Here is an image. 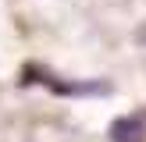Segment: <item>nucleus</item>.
<instances>
[{
    "mask_svg": "<svg viewBox=\"0 0 146 142\" xmlns=\"http://www.w3.org/2000/svg\"><path fill=\"white\" fill-rule=\"evenodd\" d=\"M143 135H146L143 117H118L114 128H111V139L114 142H143Z\"/></svg>",
    "mask_w": 146,
    "mask_h": 142,
    "instance_id": "nucleus-1",
    "label": "nucleus"
},
{
    "mask_svg": "<svg viewBox=\"0 0 146 142\" xmlns=\"http://www.w3.org/2000/svg\"><path fill=\"white\" fill-rule=\"evenodd\" d=\"M139 39H143V43H146V28H143V32H139Z\"/></svg>",
    "mask_w": 146,
    "mask_h": 142,
    "instance_id": "nucleus-2",
    "label": "nucleus"
}]
</instances>
